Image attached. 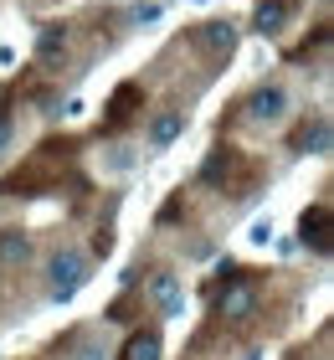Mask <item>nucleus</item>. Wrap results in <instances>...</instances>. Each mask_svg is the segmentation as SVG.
I'll list each match as a JSON object with an SVG mask.
<instances>
[{"label": "nucleus", "mask_w": 334, "mask_h": 360, "mask_svg": "<svg viewBox=\"0 0 334 360\" xmlns=\"http://www.w3.org/2000/svg\"><path fill=\"white\" fill-rule=\"evenodd\" d=\"M82 283H88V257L82 252L62 248V252L46 257V293H52V299H72Z\"/></svg>", "instance_id": "1"}, {"label": "nucleus", "mask_w": 334, "mask_h": 360, "mask_svg": "<svg viewBox=\"0 0 334 360\" xmlns=\"http://www.w3.org/2000/svg\"><path fill=\"white\" fill-rule=\"evenodd\" d=\"M195 46L206 57H231L237 52V21H200L195 26Z\"/></svg>", "instance_id": "2"}, {"label": "nucleus", "mask_w": 334, "mask_h": 360, "mask_svg": "<svg viewBox=\"0 0 334 360\" xmlns=\"http://www.w3.org/2000/svg\"><path fill=\"white\" fill-rule=\"evenodd\" d=\"M329 226H334L329 201H314V206L304 211V217H298V237H304L314 252H329Z\"/></svg>", "instance_id": "3"}, {"label": "nucleus", "mask_w": 334, "mask_h": 360, "mask_svg": "<svg viewBox=\"0 0 334 360\" xmlns=\"http://www.w3.org/2000/svg\"><path fill=\"white\" fill-rule=\"evenodd\" d=\"M247 119H252V124L288 119V93H283V88H257L252 98H247Z\"/></svg>", "instance_id": "4"}, {"label": "nucleus", "mask_w": 334, "mask_h": 360, "mask_svg": "<svg viewBox=\"0 0 334 360\" xmlns=\"http://www.w3.org/2000/svg\"><path fill=\"white\" fill-rule=\"evenodd\" d=\"M252 304H257L252 283H247L242 273H231V278H226V293H221V314H226V319H247V314H252Z\"/></svg>", "instance_id": "5"}, {"label": "nucleus", "mask_w": 334, "mask_h": 360, "mask_svg": "<svg viewBox=\"0 0 334 360\" xmlns=\"http://www.w3.org/2000/svg\"><path fill=\"white\" fill-rule=\"evenodd\" d=\"M134 108H139V88H134V83L113 88V98H108V113H103V129H108V134H119V129L134 119Z\"/></svg>", "instance_id": "6"}, {"label": "nucleus", "mask_w": 334, "mask_h": 360, "mask_svg": "<svg viewBox=\"0 0 334 360\" xmlns=\"http://www.w3.org/2000/svg\"><path fill=\"white\" fill-rule=\"evenodd\" d=\"M149 304L160 309V314H180L186 299H180V278L175 273H155L149 278Z\"/></svg>", "instance_id": "7"}, {"label": "nucleus", "mask_w": 334, "mask_h": 360, "mask_svg": "<svg viewBox=\"0 0 334 360\" xmlns=\"http://www.w3.org/2000/svg\"><path fill=\"white\" fill-rule=\"evenodd\" d=\"M293 150L298 155H329V119L324 113H314V119L293 134Z\"/></svg>", "instance_id": "8"}, {"label": "nucleus", "mask_w": 334, "mask_h": 360, "mask_svg": "<svg viewBox=\"0 0 334 360\" xmlns=\"http://www.w3.org/2000/svg\"><path fill=\"white\" fill-rule=\"evenodd\" d=\"M288 15H293V0H257V11H252V31L273 37V31L288 26Z\"/></svg>", "instance_id": "9"}, {"label": "nucleus", "mask_w": 334, "mask_h": 360, "mask_svg": "<svg viewBox=\"0 0 334 360\" xmlns=\"http://www.w3.org/2000/svg\"><path fill=\"white\" fill-rule=\"evenodd\" d=\"M180 129H186V119H180L175 108H165L149 119V150H170V144L180 139Z\"/></svg>", "instance_id": "10"}, {"label": "nucleus", "mask_w": 334, "mask_h": 360, "mask_svg": "<svg viewBox=\"0 0 334 360\" xmlns=\"http://www.w3.org/2000/svg\"><path fill=\"white\" fill-rule=\"evenodd\" d=\"M160 330H134L129 340H124V350H119V360H160Z\"/></svg>", "instance_id": "11"}, {"label": "nucleus", "mask_w": 334, "mask_h": 360, "mask_svg": "<svg viewBox=\"0 0 334 360\" xmlns=\"http://www.w3.org/2000/svg\"><path fill=\"white\" fill-rule=\"evenodd\" d=\"M26 252H31V242L21 226H0V263H26Z\"/></svg>", "instance_id": "12"}, {"label": "nucleus", "mask_w": 334, "mask_h": 360, "mask_svg": "<svg viewBox=\"0 0 334 360\" xmlns=\"http://www.w3.org/2000/svg\"><path fill=\"white\" fill-rule=\"evenodd\" d=\"M237 170H242V155L237 150H221V155L206 160V180H231Z\"/></svg>", "instance_id": "13"}, {"label": "nucleus", "mask_w": 334, "mask_h": 360, "mask_svg": "<svg viewBox=\"0 0 334 360\" xmlns=\"http://www.w3.org/2000/svg\"><path fill=\"white\" fill-rule=\"evenodd\" d=\"M62 46H67V31H62V26H46V31H41V41H37V52H41V62H52Z\"/></svg>", "instance_id": "14"}, {"label": "nucleus", "mask_w": 334, "mask_h": 360, "mask_svg": "<svg viewBox=\"0 0 334 360\" xmlns=\"http://www.w3.org/2000/svg\"><path fill=\"white\" fill-rule=\"evenodd\" d=\"M134 21H139V26L144 21H160V6H139V11H134Z\"/></svg>", "instance_id": "15"}, {"label": "nucleus", "mask_w": 334, "mask_h": 360, "mask_svg": "<svg viewBox=\"0 0 334 360\" xmlns=\"http://www.w3.org/2000/svg\"><path fill=\"white\" fill-rule=\"evenodd\" d=\"M6 139H11V113L0 108V144H6Z\"/></svg>", "instance_id": "16"}, {"label": "nucleus", "mask_w": 334, "mask_h": 360, "mask_svg": "<svg viewBox=\"0 0 334 360\" xmlns=\"http://www.w3.org/2000/svg\"><path fill=\"white\" fill-rule=\"evenodd\" d=\"M77 360H98V350H82V355H77Z\"/></svg>", "instance_id": "17"}]
</instances>
